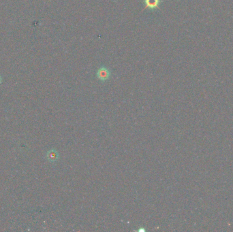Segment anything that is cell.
I'll list each match as a JSON object with an SVG mask.
<instances>
[{"instance_id": "obj_2", "label": "cell", "mask_w": 233, "mask_h": 232, "mask_svg": "<svg viewBox=\"0 0 233 232\" xmlns=\"http://www.w3.org/2000/svg\"><path fill=\"white\" fill-rule=\"evenodd\" d=\"M46 159L52 163H56L59 159V154L56 149H51L46 153Z\"/></svg>"}, {"instance_id": "obj_4", "label": "cell", "mask_w": 233, "mask_h": 232, "mask_svg": "<svg viewBox=\"0 0 233 232\" xmlns=\"http://www.w3.org/2000/svg\"><path fill=\"white\" fill-rule=\"evenodd\" d=\"M0 83H1V78H0Z\"/></svg>"}, {"instance_id": "obj_3", "label": "cell", "mask_w": 233, "mask_h": 232, "mask_svg": "<svg viewBox=\"0 0 233 232\" xmlns=\"http://www.w3.org/2000/svg\"><path fill=\"white\" fill-rule=\"evenodd\" d=\"M145 9L154 10L159 8V6L162 3V0H144Z\"/></svg>"}, {"instance_id": "obj_1", "label": "cell", "mask_w": 233, "mask_h": 232, "mask_svg": "<svg viewBox=\"0 0 233 232\" xmlns=\"http://www.w3.org/2000/svg\"><path fill=\"white\" fill-rule=\"evenodd\" d=\"M111 75V73L109 69L106 67H101L98 69L97 72L96 76L97 78L99 79L102 82H106L109 78H110Z\"/></svg>"}]
</instances>
